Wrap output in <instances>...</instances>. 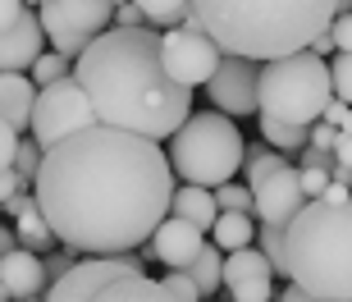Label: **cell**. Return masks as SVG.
I'll list each match as a JSON object with an SVG mask.
<instances>
[{
    "instance_id": "obj_13",
    "label": "cell",
    "mask_w": 352,
    "mask_h": 302,
    "mask_svg": "<svg viewBox=\"0 0 352 302\" xmlns=\"http://www.w3.org/2000/svg\"><path fill=\"white\" fill-rule=\"evenodd\" d=\"M302 206H307V193H302L298 165H284V170H274L270 179H261V184L252 188L256 224H288Z\"/></svg>"
},
{
    "instance_id": "obj_41",
    "label": "cell",
    "mask_w": 352,
    "mask_h": 302,
    "mask_svg": "<svg viewBox=\"0 0 352 302\" xmlns=\"http://www.w3.org/2000/svg\"><path fill=\"white\" fill-rule=\"evenodd\" d=\"M23 0H0V32H5V28L10 23H19V19H23Z\"/></svg>"
},
{
    "instance_id": "obj_43",
    "label": "cell",
    "mask_w": 352,
    "mask_h": 302,
    "mask_svg": "<svg viewBox=\"0 0 352 302\" xmlns=\"http://www.w3.org/2000/svg\"><path fill=\"white\" fill-rule=\"evenodd\" d=\"M279 302H320V298H316V293H307L302 284H293V279H288L284 293H279Z\"/></svg>"
},
{
    "instance_id": "obj_21",
    "label": "cell",
    "mask_w": 352,
    "mask_h": 302,
    "mask_svg": "<svg viewBox=\"0 0 352 302\" xmlns=\"http://www.w3.org/2000/svg\"><path fill=\"white\" fill-rule=\"evenodd\" d=\"M284 165H293V160H288L284 151H274V147L261 138V142H252L248 151H243V184L256 188L261 179H270V174H274V170H284Z\"/></svg>"
},
{
    "instance_id": "obj_16",
    "label": "cell",
    "mask_w": 352,
    "mask_h": 302,
    "mask_svg": "<svg viewBox=\"0 0 352 302\" xmlns=\"http://www.w3.org/2000/svg\"><path fill=\"white\" fill-rule=\"evenodd\" d=\"M46 293V266L37 252L14 248L10 257H0V302H23Z\"/></svg>"
},
{
    "instance_id": "obj_10",
    "label": "cell",
    "mask_w": 352,
    "mask_h": 302,
    "mask_svg": "<svg viewBox=\"0 0 352 302\" xmlns=\"http://www.w3.org/2000/svg\"><path fill=\"white\" fill-rule=\"evenodd\" d=\"M224 51L215 46V37H206L201 28H165L160 32V65L174 83L183 87H206L220 69Z\"/></svg>"
},
{
    "instance_id": "obj_29",
    "label": "cell",
    "mask_w": 352,
    "mask_h": 302,
    "mask_svg": "<svg viewBox=\"0 0 352 302\" xmlns=\"http://www.w3.org/2000/svg\"><path fill=\"white\" fill-rule=\"evenodd\" d=\"M329 78H334V96L352 105V51H334V60H329Z\"/></svg>"
},
{
    "instance_id": "obj_8",
    "label": "cell",
    "mask_w": 352,
    "mask_h": 302,
    "mask_svg": "<svg viewBox=\"0 0 352 302\" xmlns=\"http://www.w3.org/2000/svg\"><path fill=\"white\" fill-rule=\"evenodd\" d=\"M51 51L78 60L105 28L115 23V0H41L37 10Z\"/></svg>"
},
{
    "instance_id": "obj_4",
    "label": "cell",
    "mask_w": 352,
    "mask_h": 302,
    "mask_svg": "<svg viewBox=\"0 0 352 302\" xmlns=\"http://www.w3.org/2000/svg\"><path fill=\"white\" fill-rule=\"evenodd\" d=\"M284 261L320 302H352V202H307L284 224Z\"/></svg>"
},
{
    "instance_id": "obj_30",
    "label": "cell",
    "mask_w": 352,
    "mask_h": 302,
    "mask_svg": "<svg viewBox=\"0 0 352 302\" xmlns=\"http://www.w3.org/2000/svg\"><path fill=\"white\" fill-rule=\"evenodd\" d=\"M215 202H220V211H252V188L229 179V184L215 188ZM252 215H256V211H252Z\"/></svg>"
},
{
    "instance_id": "obj_23",
    "label": "cell",
    "mask_w": 352,
    "mask_h": 302,
    "mask_svg": "<svg viewBox=\"0 0 352 302\" xmlns=\"http://www.w3.org/2000/svg\"><path fill=\"white\" fill-rule=\"evenodd\" d=\"M261 138L274 147V151L298 156L302 147L311 142V129H307V124H284V119H265V115H261Z\"/></svg>"
},
{
    "instance_id": "obj_12",
    "label": "cell",
    "mask_w": 352,
    "mask_h": 302,
    "mask_svg": "<svg viewBox=\"0 0 352 302\" xmlns=\"http://www.w3.org/2000/svg\"><path fill=\"white\" fill-rule=\"evenodd\" d=\"M220 289L229 293V302H270L274 298V266L261 257L256 243H248L238 252H224Z\"/></svg>"
},
{
    "instance_id": "obj_34",
    "label": "cell",
    "mask_w": 352,
    "mask_h": 302,
    "mask_svg": "<svg viewBox=\"0 0 352 302\" xmlns=\"http://www.w3.org/2000/svg\"><path fill=\"white\" fill-rule=\"evenodd\" d=\"M19 138L23 133H14L5 119H0V170H14V151H19Z\"/></svg>"
},
{
    "instance_id": "obj_32",
    "label": "cell",
    "mask_w": 352,
    "mask_h": 302,
    "mask_svg": "<svg viewBox=\"0 0 352 302\" xmlns=\"http://www.w3.org/2000/svg\"><path fill=\"white\" fill-rule=\"evenodd\" d=\"M334 165V151L329 147H316V142H307L298 151V170H329Z\"/></svg>"
},
{
    "instance_id": "obj_39",
    "label": "cell",
    "mask_w": 352,
    "mask_h": 302,
    "mask_svg": "<svg viewBox=\"0 0 352 302\" xmlns=\"http://www.w3.org/2000/svg\"><path fill=\"white\" fill-rule=\"evenodd\" d=\"M334 138H339L334 124H325V119H316V124H311V142L316 147H329V151H334Z\"/></svg>"
},
{
    "instance_id": "obj_27",
    "label": "cell",
    "mask_w": 352,
    "mask_h": 302,
    "mask_svg": "<svg viewBox=\"0 0 352 302\" xmlns=\"http://www.w3.org/2000/svg\"><path fill=\"white\" fill-rule=\"evenodd\" d=\"M78 261H82V252H78V248H65V243H60V248H51L46 257H41V266H46V289H51L55 279H65Z\"/></svg>"
},
{
    "instance_id": "obj_9",
    "label": "cell",
    "mask_w": 352,
    "mask_h": 302,
    "mask_svg": "<svg viewBox=\"0 0 352 302\" xmlns=\"http://www.w3.org/2000/svg\"><path fill=\"white\" fill-rule=\"evenodd\" d=\"M96 124V110H91L87 92H82V83L74 74H65L60 83L51 87H37V105H32V138L41 147H55L65 142L69 133L87 129Z\"/></svg>"
},
{
    "instance_id": "obj_45",
    "label": "cell",
    "mask_w": 352,
    "mask_h": 302,
    "mask_svg": "<svg viewBox=\"0 0 352 302\" xmlns=\"http://www.w3.org/2000/svg\"><path fill=\"white\" fill-rule=\"evenodd\" d=\"M14 248H19V234H14L10 224H0V257H10Z\"/></svg>"
},
{
    "instance_id": "obj_7",
    "label": "cell",
    "mask_w": 352,
    "mask_h": 302,
    "mask_svg": "<svg viewBox=\"0 0 352 302\" xmlns=\"http://www.w3.org/2000/svg\"><path fill=\"white\" fill-rule=\"evenodd\" d=\"M46 302H179L160 279L129 270L119 257H87L41 293Z\"/></svg>"
},
{
    "instance_id": "obj_35",
    "label": "cell",
    "mask_w": 352,
    "mask_h": 302,
    "mask_svg": "<svg viewBox=\"0 0 352 302\" xmlns=\"http://www.w3.org/2000/svg\"><path fill=\"white\" fill-rule=\"evenodd\" d=\"M320 119H325V124H334V129H352V105L348 101H339V96H329V105H325V115H320Z\"/></svg>"
},
{
    "instance_id": "obj_2",
    "label": "cell",
    "mask_w": 352,
    "mask_h": 302,
    "mask_svg": "<svg viewBox=\"0 0 352 302\" xmlns=\"http://www.w3.org/2000/svg\"><path fill=\"white\" fill-rule=\"evenodd\" d=\"M96 124L142 133L151 142H170L179 124L192 115V87H183L160 65V32L142 28H105L74 60Z\"/></svg>"
},
{
    "instance_id": "obj_48",
    "label": "cell",
    "mask_w": 352,
    "mask_h": 302,
    "mask_svg": "<svg viewBox=\"0 0 352 302\" xmlns=\"http://www.w3.org/2000/svg\"><path fill=\"white\" fill-rule=\"evenodd\" d=\"M23 302H46V298H23Z\"/></svg>"
},
{
    "instance_id": "obj_25",
    "label": "cell",
    "mask_w": 352,
    "mask_h": 302,
    "mask_svg": "<svg viewBox=\"0 0 352 302\" xmlns=\"http://www.w3.org/2000/svg\"><path fill=\"white\" fill-rule=\"evenodd\" d=\"M256 248H261V257L274 266V275L288 279V261H284V224H256Z\"/></svg>"
},
{
    "instance_id": "obj_37",
    "label": "cell",
    "mask_w": 352,
    "mask_h": 302,
    "mask_svg": "<svg viewBox=\"0 0 352 302\" xmlns=\"http://www.w3.org/2000/svg\"><path fill=\"white\" fill-rule=\"evenodd\" d=\"M32 202H37V193H32V188H19V193H14V197L5 202V206H0V215H10V220H19V215H23V211L32 206Z\"/></svg>"
},
{
    "instance_id": "obj_17",
    "label": "cell",
    "mask_w": 352,
    "mask_h": 302,
    "mask_svg": "<svg viewBox=\"0 0 352 302\" xmlns=\"http://www.w3.org/2000/svg\"><path fill=\"white\" fill-rule=\"evenodd\" d=\"M32 105H37V83L28 74H0V119L14 133H32Z\"/></svg>"
},
{
    "instance_id": "obj_28",
    "label": "cell",
    "mask_w": 352,
    "mask_h": 302,
    "mask_svg": "<svg viewBox=\"0 0 352 302\" xmlns=\"http://www.w3.org/2000/svg\"><path fill=\"white\" fill-rule=\"evenodd\" d=\"M65 74H69V55H60V51H41L37 65H32V83H37V87H51V83H60Z\"/></svg>"
},
{
    "instance_id": "obj_40",
    "label": "cell",
    "mask_w": 352,
    "mask_h": 302,
    "mask_svg": "<svg viewBox=\"0 0 352 302\" xmlns=\"http://www.w3.org/2000/svg\"><path fill=\"white\" fill-rule=\"evenodd\" d=\"M19 188H32V184H23V179H19L14 170H0V206H5V202H10Z\"/></svg>"
},
{
    "instance_id": "obj_46",
    "label": "cell",
    "mask_w": 352,
    "mask_h": 302,
    "mask_svg": "<svg viewBox=\"0 0 352 302\" xmlns=\"http://www.w3.org/2000/svg\"><path fill=\"white\" fill-rule=\"evenodd\" d=\"M325 202H352V188H348V184H334V179H329V188H325Z\"/></svg>"
},
{
    "instance_id": "obj_47",
    "label": "cell",
    "mask_w": 352,
    "mask_h": 302,
    "mask_svg": "<svg viewBox=\"0 0 352 302\" xmlns=\"http://www.w3.org/2000/svg\"><path fill=\"white\" fill-rule=\"evenodd\" d=\"M23 5H28V10H41V0H23Z\"/></svg>"
},
{
    "instance_id": "obj_31",
    "label": "cell",
    "mask_w": 352,
    "mask_h": 302,
    "mask_svg": "<svg viewBox=\"0 0 352 302\" xmlns=\"http://www.w3.org/2000/svg\"><path fill=\"white\" fill-rule=\"evenodd\" d=\"M160 284H165V289H170L179 302H201V293H197V284H192V275H188V270H165V275H160Z\"/></svg>"
},
{
    "instance_id": "obj_20",
    "label": "cell",
    "mask_w": 352,
    "mask_h": 302,
    "mask_svg": "<svg viewBox=\"0 0 352 302\" xmlns=\"http://www.w3.org/2000/svg\"><path fill=\"white\" fill-rule=\"evenodd\" d=\"M14 234H19V248L37 252V257H46V252H51L55 243H60V238H55V229L46 224V215H41L37 202H32V206H28L23 215H19V220H14Z\"/></svg>"
},
{
    "instance_id": "obj_36",
    "label": "cell",
    "mask_w": 352,
    "mask_h": 302,
    "mask_svg": "<svg viewBox=\"0 0 352 302\" xmlns=\"http://www.w3.org/2000/svg\"><path fill=\"white\" fill-rule=\"evenodd\" d=\"M329 37H334V46H339V51H352V14H334Z\"/></svg>"
},
{
    "instance_id": "obj_15",
    "label": "cell",
    "mask_w": 352,
    "mask_h": 302,
    "mask_svg": "<svg viewBox=\"0 0 352 302\" xmlns=\"http://www.w3.org/2000/svg\"><path fill=\"white\" fill-rule=\"evenodd\" d=\"M46 51V28H41L37 10H23L19 23L0 32V74H23L37 65V55Z\"/></svg>"
},
{
    "instance_id": "obj_6",
    "label": "cell",
    "mask_w": 352,
    "mask_h": 302,
    "mask_svg": "<svg viewBox=\"0 0 352 302\" xmlns=\"http://www.w3.org/2000/svg\"><path fill=\"white\" fill-rule=\"evenodd\" d=\"M334 78L329 65L311 51H293L279 60H261V87H256V115L284 119V124H307L325 115Z\"/></svg>"
},
{
    "instance_id": "obj_49",
    "label": "cell",
    "mask_w": 352,
    "mask_h": 302,
    "mask_svg": "<svg viewBox=\"0 0 352 302\" xmlns=\"http://www.w3.org/2000/svg\"><path fill=\"white\" fill-rule=\"evenodd\" d=\"M348 188H352V184H348Z\"/></svg>"
},
{
    "instance_id": "obj_11",
    "label": "cell",
    "mask_w": 352,
    "mask_h": 302,
    "mask_svg": "<svg viewBox=\"0 0 352 302\" xmlns=\"http://www.w3.org/2000/svg\"><path fill=\"white\" fill-rule=\"evenodd\" d=\"M256 87H261V60H248V55H224L215 78L206 83L210 110L220 115H256Z\"/></svg>"
},
{
    "instance_id": "obj_26",
    "label": "cell",
    "mask_w": 352,
    "mask_h": 302,
    "mask_svg": "<svg viewBox=\"0 0 352 302\" xmlns=\"http://www.w3.org/2000/svg\"><path fill=\"white\" fill-rule=\"evenodd\" d=\"M41 156H46V147L28 133V138H19V151H14V174L23 179V184H32L37 179V170H41Z\"/></svg>"
},
{
    "instance_id": "obj_1",
    "label": "cell",
    "mask_w": 352,
    "mask_h": 302,
    "mask_svg": "<svg viewBox=\"0 0 352 302\" xmlns=\"http://www.w3.org/2000/svg\"><path fill=\"white\" fill-rule=\"evenodd\" d=\"M32 193L65 248L115 257L151 243L156 224L170 215L174 170L160 142L142 133L87 124L46 147Z\"/></svg>"
},
{
    "instance_id": "obj_18",
    "label": "cell",
    "mask_w": 352,
    "mask_h": 302,
    "mask_svg": "<svg viewBox=\"0 0 352 302\" xmlns=\"http://www.w3.org/2000/svg\"><path fill=\"white\" fill-rule=\"evenodd\" d=\"M170 215H179V220L197 224L201 234H210L215 229V220H220V202H215V193L201 184H183L174 188V197H170Z\"/></svg>"
},
{
    "instance_id": "obj_42",
    "label": "cell",
    "mask_w": 352,
    "mask_h": 302,
    "mask_svg": "<svg viewBox=\"0 0 352 302\" xmlns=\"http://www.w3.org/2000/svg\"><path fill=\"white\" fill-rule=\"evenodd\" d=\"M334 160H339V165H348V170H352V129H343L339 138H334Z\"/></svg>"
},
{
    "instance_id": "obj_19",
    "label": "cell",
    "mask_w": 352,
    "mask_h": 302,
    "mask_svg": "<svg viewBox=\"0 0 352 302\" xmlns=\"http://www.w3.org/2000/svg\"><path fill=\"white\" fill-rule=\"evenodd\" d=\"M210 234H215L210 243L220 252H238L256 238V215H252V211H220V220H215Z\"/></svg>"
},
{
    "instance_id": "obj_24",
    "label": "cell",
    "mask_w": 352,
    "mask_h": 302,
    "mask_svg": "<svg viewBox=\"0 0 352 302\" xmlns=\"http://www.w3.org/2000/svg\"><path fill=\"white\" fill-rule=\"evenodd\" d=\"M138 10H142V19L151 28H179L183 14L192 10V0H133Z\"/></svg>"
},
{
    "instance_id": "obj_3",
    "label": "cell",
    "mask_w": 352,
    "mask_h": 302,
    "mask_svg": "<svg viewBox=\"0 0 352 302\" xmlns=\"http://www.w3.org/2000/svg\"><path fill=\"white\" fill-rule=\"evenodd\" d=\"M339 0H192L201 32L215 37L224 55L279 60L307 51L334 23Z\"/></svg>"
},
{
    "instance_id": "obj_44",
    "label": "cell",
    "mask_w": 352,
    "mask_h": 302,
    "mask_svg": "<svg viewBox=\"0 0 352 302\" xmlns=\"http://www.w3.org/2000/svg\"><path fill=\"white\" fill-rule=\"evenodd\" d=\"M307 51H311V55H320V60H325V55H334V51H339V46H334V37H329V28H325L320 37H311V46H307Z\"/></svg>"
},
{
    "instance_id": "obj_22",
    "label": "cell",
    "mask_w": 352,
    "mask_h": 302,
    "mask_svg": "<svg viewBox=\"0 0 352 302\" xmlns=\"http://www.w3.org/2000/svg\"><path fill=\"white\" fill-rule=\"evenodd\" d=\"M188 275H192V284H197V293H201V302L215 298V293H220V275H224V252L215 248V243H206V248L192 257Z\"/></svg>"
},
{
    "instance_id": "obj_38",
    "label": "cell",
    "mask_w": 352,
    "mask_h": 302,
    "mask_svg": "<svg viewBox=\"0 0 352 302\" xmlns=\"http://www.w3.org/2000/svg\"><path fill=\"white\" fill-rule=\"evenodd\" d=\"M146 19H142V10L133 5V0H119L115 5V28H142Z\"/></svg>"
},
{
    "instance_id": "obj_14",
    "label": "cell",
    "mask_w": 352,
    "mask_h": 302,
    "mask_svg": "<svg viewBox=\"0 0 352 302\" xmlns=\"http://www.w3.org/2000/svg\"><path fill=\"white\" fill-rule=\"evenodd\" d=\"M201 248H206V234H201L197 224L179 220V215H165V220L156 224V234H151V257H156L165 270H188Z\"/></svg>"
},
{
    "instance_id": "obj_33",
    "label": "cell",
    "mask_w": 352,
    "mask_h": 302,
    "mask_svg": "<svg viewBox=\"0 0 352 302\" xmlns=\"http://www.w3.org/2000/svg\"><path fill=\"white\" fill-rule=\"evenodd\" d=\"M298 179H302V193H307V202L325 197V188H329V170H298Z\"/></svg>"
},
{
    "instance_id": "obj_5",
    "label": "cell",
    "mask_w": 352,
    "mask_h": 302,
    "mask_svg": "<svg viewBox=\"0 0 352 302\" xmlns=\"http://www.w3.org/2000/svg\"><path fill=\"white\" fill-rule=\"evenodd\" d=\"M243 133L234 129V119L220 110H192L179 124V133L170 138V170L183 184H201V188H220L243 170Z\"/></svg>"
}]
</instances>
